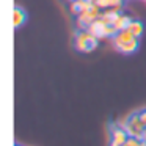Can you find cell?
<instances>
[{"label":"cell","instance_id":"1","mask_svg":"<svg viewBox=\"0 0 146 146\" xmlns=\"http://www.w3.org/2000/svg\"><path fill=\"white\" fill-rule=\"evenodd\" d=\"M111 39H113V47L121 54H133L138 49V38H135L127 29L116 32V35L111 36Z\"/></svg>","mask_w":146,"mask_h":146},{"label":"cell","instance_id":"2","mask_svg":"<svg viewBox=\"0 0 146 146\" xmlns=\"http://www.w3.org/2000/svg\"><path fill=\"white\" fill-rule=\"evenodd\" d=\"M98 36L91 35L88 30H82L76 35V39H74V46H76L77 50L80 52H91L98 47Z\"/></svg>","mask_w":146,"mask_h":146},{"label":"cell","instance_id":"3","mask_svg":"<svg viewBox=\"0 0 146 146\" xmlns=\"http://www.w3.org/2000/svg\"><path fill=\"white\" fill-rule=\"evenodd\" d=\"M145 124L140 119L138 113H132L130 116H127V123L124 126V130L127 132L129 137H135L138 140H143V132H145Z\"/></svg>","mask_w":146,"mask_h":146},{"label":"cell","instance_id":"4","mask_svg":"<svg viewBox=\"0 0 146 146\" xmlns=\"http://www.w3.org/2000/svg\"><path fill=\"white\" fill-rule=\"evenodd\" d=\"M99 10H101V8L94 3L91 8H90V10L82 11V13L79 14V27H80V29H88L90 24L94 22L96 19H99V17H101Z\"/></svg>","mask_w":146,"mask_h":146},{"label":"cell","instance_id":"5","mask_svg":"<svg viewBox=\"0 0 146 146\" xmlns=\"http://www.w3.org/2000/svg\"><path fill=\"white\" fill-rule=\"evenodd\" d=\"M110 133H111V140H110V146H124L127 140V132L123 127L116 126V124H110Z\"/></svg>","mask_w":146,"mask_h":146},{"label":"cell","instance_id":"6","mask_svg":"<svg viewBox=\"0 0 146 146\" xmlns=\"http://www.w3.org/2000/svg\"><path fill=\"white\" fill-rule=\"evenodd\" d=\"M27 21V13L22 10L21 7H14L13 10V24H14V29H19L25 24Z\"/></svg>","mask_w":146,"mask_h":146},{"label":"cell","instance_id":"7","mask_svg":"<svg viewBox=\"0 0 146 146\" xmlns=\"http://www.w3.org/2000/svg\"><path fill=\"white\" fill-rule=\"evenodd\" d=\"M127 30H129L135 38H140V36L145 33V24H143L141 21H130L129 25H127Z\"/></svg>","mask_w":146,"mask_h":146},{"label":"cell","instance_id":"8","mask_svg":"<svg viewBox=\"0 0 146 146\" xmlns=\"http://www.w3.org/2000/svg\"><path fill=\"white\" fill-rule=\"evenodd\" d=\"M130 21H132V19H130L129 16H126V14L119 13V16H118L116 19H115V22H113V27L116 29V32H119V30H126Z\"/></svg>","mask_w":146,"mask_h":146},{"label":"cell","instance_id":"9","mask_svg":"<svg viewBox=\"0 0 146 146\" xmlns=\"http://www.w3.org/2000/svg\"><path fill=\"white\" fill-rule=\"evenodd\" d=\"M138 143H140L138 138H135V137H127L124 146H138Z\"/></svg>","mask_w":146,"mask_h":146},{"label":"cell","instance_id":"10","mask_svg":"<svg viewBox=\"0 0 146 146\" xmlns=\"http://www.w3.org/2000/svg\"><path fill=\"white\" fill-rule=\"evenodd\" d=\"M94 3L99 8H110V0H96Z\"/></svg>","mask_w":146,"mask_h":146},{"label":"cell","instance_id":"11","mask_svg":"<svg viewBox=\"0 0 146 146\" xmlns=\"http://www.w3.org/2000/svg\"><path fill=\"white\" fill-rule=\"evenodd\" d=\"M113 7H123V0H110V8Z\"/></svg>","mask_w":146,"mask_h":146},{"label":"cell","instance_id":"12","mask_svg":"<svg viewBox=\"0 0 146 146\" xmlns=\"http://www.w3.org/2000/svg\"><path fill=\"white\" fill-rule=\"evenodd\" d=\"M138 115H140V119L143 121V124L146 126V108H143V110H140V111H138Z\"/></svg>","mask_w":146,"mask_h":146},{"label":"cell","instance_id":"13","mask_svg":"<svg viewBox=\"0 0 146 146\" xmlns=\"http://www.w3.org/2000/svg\"><path fill=\"white\" fill-rule=\"evenodd\" d=\"M138 146H146V140H140Z\"/></svg>","mask_w":146,"mask_h":146},{"label":"cell","instance_id":"14","mask_svg":"<svg viewBox=\"0 0 146 146\" xmlns=\"http://www.w3.org/2000/svg\"><path fill=\"white\" fill-rule=\"evenodd\" d=\"M143 140H146V127H145V132H143Z\"/></svg>","mask_w":146,"mask_h":146},{"label":"cell","instance_id":"15","mask_svg":"<svg viewBox=\"0 0 146 146\" xmlns=\"http://www.w3.org/2000/svg\"><path fill=\"white\" fill-rule=\"evenodd\" d=\"M88 2H91V3H94V2H96V0H88Z\"/></svg>","mask_w":146,"mask_h":146},{"label":"cell","instance_id":"16","mask_svg":"<svg viewBox=\"0 0 146 146\" xmlns=\"http://www.w3.org/2000/svg\"><path fill=\"white\" fill-rule=\"evenodd\" d=\"M69 2H74V0H69Z\"/></svg>","mask_w":146,"mask_h":146},{"label":"cell","instance_id":"17","mask_svg":"<svg viewBox=\"0 0 146 146\" xmlns=\"http://www.w3.org/2000/svg\"><path fill=\"white\" fill-rule=\"evenodd\" d=\"M16 146H17V145H16Z\"/></svg>","mask_w":146,"mask_h":146}]
</instances>
